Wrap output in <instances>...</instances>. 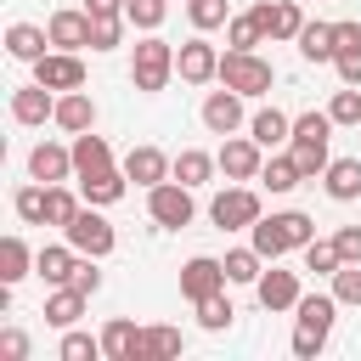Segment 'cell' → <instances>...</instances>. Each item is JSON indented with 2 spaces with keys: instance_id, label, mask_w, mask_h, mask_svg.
Returning <instances> with one entry per match:
<instances>
[{
  "instance_id": "f1b7e54d",
  "label": "cell",
  "mask_w": 361,
  "mask_h": 361,
  "mask_svg": "<svg viewBox=\"0 0 361 361\" xmlns=\"http://www.w3.org/2000/svg\"><path fill=\"white\" fill-rule=\"evenodd\" d=\"M79 316H85V293H79L73 282H68V288H56V293L45 299V322H51V327H73Z\"/></svg>"
},
{
  "instance_id": "277c9868",
  "label": "cell",
  "mask_w": 361,
  "mask_h": 361,
  "mask_svg": "<svg viewBox=\"0 0 361 361\" xmlns=\"http://www.w3.org/2000/svg\"><path fill=\"white\" fill-rule=\"evenodd\" d=\"M169 73H175V45L169 39H158V34H147V39H135V62H130V79H135V90H164L169 85Z\"/></svg>"
},
{
  "instance_id": "d6986e66",
  "label": "cell",
  "mask_w": 361,
  "mask_h": 361,
  "mask_svg": "<svg viewBox=\"0 0 361 361\" xmlns=\"http://www.w3.org/2000/svg\"><path fill=\"white\" fill-rule=\"evenodd\" d=\"M254 293H259V305H265V310H293V305L305 299V293H299V276H293V271H259Z\"/></svg>"
},
{
  "instance_id": "3957f363",
  "label": "cell",
  "mask_w": 361,
  "mask_h": 361,
  "mask_svg": "<svg viewBox=\"0 0 361 361\" xmlns=\"http://www.w3.org/2000/svg\"><path fill=\"white\" fill-rule=\"evenodd\" d=\"M327 135H333V113H299L293 118V141H288V152H293V164L305 169V180H316L333 158H327Z\"/></svg>"
},
{
  "instance_id": "f546056e",
  "label": "cell",
  "mask_w": 361,
  "mask_h": 361,
  "mask_svg": "<svg viewBox=\"0 0 361 361\" xmlns=\"http://www.w3.org/2000/svg\"><path fill=\"white\" fill-rule=\"evenodd\" d=\"M169 355H180V333L175 327H141L135 361H169Z\"/></svg>"
},
{
  "instance_id": "8992f818",
  "label": "cell",
  "mask_w": 361,
  "mask_h": 361,
  "mask_svg": "<svg viewBox=\"0 0 361 361\" xmlns=\"http://www.w3.org/2000/svg\"><path fill=\"white\" fill-rule=\"evenodd\" d=\"M147 214H152L164 231H180V226H192V214H197V203H192V186H180V180H158V186H147Z\"/></svg>"
},
{
  "instance_id": "52a82bcc",
  "label": "cell",
  "mask_w": 361,
  "mask_h": 361,
  "mask_svg": "<svg viewBox=\"0 0 361 361\" xmlns=\"http://www.w3.org/2000/svg\"><path fill=\"white\" fill-rule=\"evenodd\" d=\"M62 237H68L79 254H96V259H107V254H113V243H118V237H113V226L96 214V203H85V209L62 226Z\"/></svg>"
},
{
  "instance_id": "484cf974",
  "label": "cell",
  "mask_w": 361,
  "mask_h": 361,
  "mask_svg": "<svg viewBox=\"0 0 361 361\" xmlns=\"http://www.w3.org/2000/svg\"><path fill=\"white\" fill-rule=\"evenodd\" d=\"M299 56H305V62H333V56H338L333 23H305V28H299Z\"/></svg>"
},
{
  "instance_id": "ab89813d",
  "label": "cell",
  "mask_w": 361,
  "mask_h": 361,
  "mask_svg": "<svg viewBox=\"0 0 361 361\" xmlns=\"http://www.w3.org/2000/svg\"><path fill=\"white\" fill-rule=\"evenodd\" d=\"M327 113H333V124H361V85H344V90H333Z\"/></svg>"
},
{
  "instance_id": "f35d334b",
  "label": "cell",
  "mask_w": 361,
  "mask_h": 361,
  "mask_svg": "<svg viewBox=\"0 0 361 361\" xmlns=\"http://www.w3.org/2000/svg\"><path fill=\"white\" fill-rule=\"evenodd\" d=\"M259 259H265L259 248H231L226 254V276L231 282H259Z\"/></svg>"
},
{
  "instance_id": "e575fe53",
  "label": "cell",
  "mask_w": 361,
  "mask_h": 361,
  "mask_svg": "<svg viewBox=\"0 0 361 361\" xmlns=\"http://www.w3.org/2000/svg\"><path fill=\"white\" fill-rule=\"evenodd\" d=\"M45 197H51V186H45V180H34V186H23V192L11 197V209H17L28 226H45Z\"/></svg>"
},
{
  "instance_id": "4fadbf2b",
  "label": "cell",
  "mask_w": 361,
  "mask_h": 361,
  "mask_svg": "<svg viewBox=\"0 0 361 361\" xmlns=\"http://www.w3.org/2000/svg\"><path fill=\"white\" fill-rule=\"evenodd\" d=\"M203 130H209V135H237V130H243V96H237L231 85L203 96Z\"/></svg>"
},
{
  "instance_id": "f6af8a7d",
  "label": "cell",
  "mask_w": 361,
  "mask_h": 361,
  "mask_svg": "<svg viewBox=\"0 0 361 361\" xmlns=\"http://www.w3.org/2000/svg\"><path fill=\"white\" fill-rule=\"evenodd\" d=\"M333 299L338 305H361V265H338L333 271Z\"/></svg>"
},
{
  "instance_id": "e0dca14e",
  "label": "cell",
  "mask_w": 361,
  "mask_h": 361,
  "mask_svg": "<svg viewBox=\"0 0 361 361\" xmlns=\"http://www.w3.org/2000/svg\"><path fill=\"white\" fill-rule=\"evenodd\" d=\"M124 175H130L135 186H158V180H169V175H175V158H164L158 147H130Z\"/></svg>"
},
{
  "instance_id": "4dcf8cb0",
  "label": "cell",
  "mask_w": 361,
  "mask_h": 361,
  "mask_svg": "<svg viewBox=\"0 0 361 361\" xmlns=\"http://www.w3.org/2000/svg\"><path fill=\"white\" fill-rule=\"evenodd\" d=\"M214 164H220V158H209V152H197V147H186V152L175 158V180L197 192V186H203V180L214 175Z\"/></svg>"
},
{
  "instance_id": "7c38bea8",
  "label": "cell",
  "mask_w": 361,
  "mask_h": 361,
  "mask_svg": "<svg viewBox=\"0 0 361 361\" xmlns=\"http://www.w3.org/2000/svg\"><path fill=\"white\" fill-rule=\"evenodd\" d=\"M34 79L51 90H85V62H79V51H45L34 62Z\"/></svg>"
},
{
  "instance_id": "5bb4252c",
  "label": "cell",
  "mask_w": 361,
  "mask_h": 361,
  "mask_svg": "<svg viewBox=\"0 0 361 361\" xmlns=\"http://www.w3.org/2000/svg\"><path fill=\"white\" fill-rule=\"evenodd\" d=\"M248 11L259 17V28H265L271 39H299V28H305V11H299L293 0H254Z\"/></svg>"
},
{
  "instance_id": "2e32d148",
  "label": "cell",
  "mask_w": 361,
  "mask_h": 361,
  "mask_svg": "<svg viewBox=\"0 0 361 361\" xmlns=\"http://www.w3.org/2000/svg\"><path fill=\"white\" fill-rule=\"evenodd\" d=\"M28 175H34V180H45V186H56V180H68V175H73V147H56V141H39V147L28 152Z\"/></svg>"
},
{
  "instance_id": "1f68e13d",
  "label": "cell",
  "mask_w": 361,
  "mask_h": 361,
  "mask_svg": "<svg viewBox=\"0 0 361 361\" xmlns=\"http://www.w3.org/2000/svg\"><path fill=\"white\" fill-rule=\"evenodd\" d=\"M28 271H34L28 243H23V237H6V243H0V282H23Z\"/></svg>"
},
{
  "instance_id": "ee69618b",
  "label": "cell",
  "mask_w": 361,
  "mask_h": 361,
  "mask_svg": "<svg viewBox=\"0 0 361 361\" xmlns=\"http://www.w3.org/2000/svg\"><path fill=\"white\" fill-rule=\"evenodd\" d=\"M96 355H107V350H102V338H90V333H73V327H68V338H62V361H96Z\"/></svg>"
},
{
  "instance_id": "816d5d0a",
  "label": "cell",
  "mask_w": 361,
  "mask_h": 361,
  "mask_svg": "<svg viewBox=\"0 0 361 361\" xmlns=\"http://www.w3.org/2000/svg\"><path fill=\"white\" fill-rule=\"evenodd\" d=\"M85 11H90V17H118L124 0H85Z\"/></svg>"
},
{
  "instance_id": "5b68a950",
  "label": "cell",
  "mask_w": 361,
  "mask_h": 361,
  "mask_svg": "<svg viewBox=\"0 0 361 361\" xmlns=\"http://www.w3.org/2000/svg\"><path fill=\"white\" fill-rule=\"evenodd\" d=\"M271 79H276V68L265 56H254V51H226L220 56V85H231L237 96H265Z\"/></svg>"
},
{
  "instance_id": "30bf717a",
  "label": "cell",
  "mask_w": 361,
  "mask_h": 361,
  "mask_svg": "<svg viewBox=\"0 0 361 361\" xmlns=\"http://www.w3.org/2000/svg\"><path fill=\"white\" fill-rule=\"evenodd\" d=\"M259 152H265V147H259L254 135H226L214 158H220V169H226L231 180H259V169H265V158H259Z\"/></svg>"
},
{
  "instance_id": "60d3db41",
  "label": "cell",
  "mask_w": 361,
  "mask_h": 361,
  "mask_svg": "<svg viewBox=\"0 0 361 361\" xmlns=\"http://www.w3.org/2000/svg\"><path fill=\"white\" fill-rule=\"evenodd\" d=\"M186 17H192V28H197V34H209V28L231 23V17H226V0H186Z\"/></svg>"
},
{
  "instance_id": "d4e9b609",
  "label": "cell",
  "mask_w": 361,
  "mask_h": 361,
  "mask_svg": "<svg viewBox=\"0 0 361 361\" xmlns=\"http://www.w3.org/2000/svg\"><path fill=\"white\" fill-rule=\"evenodd\" d=\"M45 45H51V28H34V23H11V28H6V51H11L17 62H39Z\"/></svg>"
},
{
  "instance_id": "83f0119b",
  "label": "cell",
  "mask_w": 361,
  "mask_h": 361,
  "mask_svg": "<svg viewBox=\"0 0 361 361\" xmlns=\"http://www.w3.org/2000/svg\"><path fill=\"white\" fill-rule=\"evenodd\" d=\"M135 344H141V327H135V322L113 316V322L102 327V350H107V361H135Z\"/></svg>"
},
{
  "instance_id": "f907efd6",
  "label": "cell",
  "mask_w": 361,
  "mask_h": 361,
  "mask_svg": "<svg viewBox=\"0 0 361 361\" xmlns=\"http://www.w3.org/2000/svg\"><path fill=\"white\" fill-rule=\"evenodd\" d=\"M338 34V51H361V23H333Z\"/></svg>"
},
{
  "instance_id": "b9f144b4",
  "label": "cell",
  "mask_w": 361,
  "mask_h": 361,
  "mask_svg": "<svg viewBox=\"0 0 361 361\" xmlns=\"http://www.w3.org/2000/svg\"><path fill=\"white\" fill-rule=\"evenodd\" d=\"M124 17H130L135 28H147V34H152V28L169 17V0H124Z\"/></svg>"
},
{
  "instance_id": "7a4b0ae2",
  "label": "cell",
  "mask_w": 361,
  "mask_h": 361,
  "mask_svg": "<svg viewBox=\"0 0 361 361\" xmlns=\"http://www.w3.org/2000/svg\"><path fill=\"white\" fill-rule=\"evenodd\" d=\"M293 310H299V327H293V355H299V361H310V355H322V350H327V333H333L338 299H333V293H305Z\"/></svg>"
},
{
  "instance_id": "4316f807",
  "label": "cell",
  "mask_w": 361,
  "mask_h": 361,
  "mask_svg": "<svg viewBox=\"0 0 361 361\" xmlns=\"http://www.w3.org/2000/svg\"><path fill=\"white\" fill-rule=\"evenodd\" d=\"M73 169L79 175H96V169H113V147H107V135H73Z\"/></svg>"
},
{
  "instance_id": "6da1fadb",
  "label": "cell",
  "mask_w": 361,
  "mask_h": 361,
  "mask_svg": "<svg viewBox=\"0 0 361 361\" xmlns=\"http://www.w3.org/2000/svg\"><path fill=\"white\" fill-rule=\"evenodd\" d=\"M254 248L265 254V259H276V254H288V248H305V243H316V220L310 214H299V209H282V214H259L254 226Z\"/></svg>"
},
{
  "instance_id": "836d02e7",
  "label": "cell",
  "mask_w": 361,
  "mask_h": 361,
  "mask_svg": "<svg viewBox=\"0 0 361 361\" xmlns=\"http://www.w3.org/2000/svg\"><path fill=\"white\" fill-rule=\"evenodd\" d=\"M259 180H265V186H271V192H293V186H299V180H305V169H299V164H293V152H282V158H271V164H265V169H259Z\"/></svg>"
},
{
  "instance_id": "7dc6e473",
  "label": "cell",
  "mask_w": 361,
  "mask_h": 361,
  "mask_svg": "<svg viewBox=\"0 0 361 361\" xmlns=\"http://www.w3.org/2000/svg\"><path fill=\"white\" fill-rule=\"evenodd\" d=\"M333 243H338V254H344V265H361V226H344V231H338Z\"/></svg>"
},
{
  "instance_id": "44dd1931",
  "label": "cell",
  "mask_w": 361,
  "mask_h": 361,
  "mask_svg": "<svg viewBox=\"0 0 361 361\" xmlns=\"http://www.w3.org/2000/svg\"><path fill=\"white\" fill-rule=\"evenodd\" d=\"M322 186H327L333 203H355L361 197V158H333L322 169Z\"/></svg>"
},
{
  "instance_id": "74e56055",
  "label": "cell",
  "mask_w": 361,
  "mask_h": 361,
  "mask_svg": "<svg viewBox=\"0 0 361 361\" xmlns=\"http://www.w3.org/2000/svg\"><path fill=\"white\" fill-rule=\"evenodd\" d=\"M73 214H79V197L56 180V186H51V197H45V226H68Z\"/></svg>"
},
{
  "instance_id": "8fae6325",
  "label": "cell",
  "mask_w": 361,
  "mask_h": 361,
  "mask_svg": "<svg viewBox=\"0 0 361 361\" xmlns=\"http://www.w3.org/2000/svg\"><path fill=\"white\" fill-rule=\"evenodd\" d=\"M175 73H180L186 85H209V79H220V51L197 34V39H186V45L175 51Z\"/></svg>"
},
{
  "instance_id": "7402d4cb",
  "label": "cell",
  "mask_w": 361,
  "mask_h": 361,
  "mask_svg": "<svg viewBox=\"0 0 361 361\" xmlns=\"http://www.w3.org/2000/svg\"><path fill=\"white\" fill-rule=\"evenodd\" d=\"M124 186H130V175H124V169H96V175H79V197H85V203H96V209L118 203V197H124Z\"/></svg>"
},
{
  "instance_id": "8d00e7d4",
  "label": "cell",
  "mask_w": 361,
  "mask_h": 361,
  "mask_svg": "<svg viewBox=\"0 0 361 361\" xmlns=\"http://www.w3.org/2000/svg\"><path fill=\"white\" fill-rule=\"evenodd\" d=\"M124 23H130L124 11H118V17H90V51H113V45L124 39Z\"/></svg>"
},
{
  "instance_id": "ffe728a7",
  "label": "cell",
  "mask_w": 361,
  "mask_h": 361,
  "mask_svg": "<svg viewBox=\"0 0 361 361\" xmlns=\"http://www.w3.org/2000/svg\"><path fill=\"white\" fill-rule=\"evenodd\" d=\"M51 45L56 51H85L90 45V11H51Z\"/></svg>"
},
{
  "instance_id": "681fc988",
  "label": "cell",
  "mask_w": 361,
  "mask_h": 361,
  "mask_svg": "<svg viewBox=\"0 0 361 361\" xmlns=\"http://www.w3.org/2000/svg\"><path fill=\"white\" fill-rule=\"evenodd\" d=\"M0 355H6V361H23V355H28V338H23L17 327H6V333H0Z\"/></svg>"
},
{
  "instance_id": "9c48e42d",
  "label": "cell",
  "mask_w": 361,
  "mask_h": 361,
  "mask_svg": "<svg viewBox=\"0 0 361 361\" xmlns=\"http://www.w3.org/2000/svg\"><path fill=\"white\" fill-rule=\"evenodd\" d=\"M226 282H231V276H226V259H209V254H197V259H186V265H180V299H192V305L214 299Z\"/></svg>"
},
{
  "instance_id": "bcb514c9",
  "label": "cell",
  "mask_w": 361,
  "mask_h": 361,
  "mask_svg": "<svg viewBox=\"0 0 361 361\" xmlns=\"http://www.w3.org/2000/svg\"><path fill=\"white\" fill-rule=\"evenodd\" d=\"M73 288L90 299L96 288H102V271H96V254H79V265H73Z\"/></svg>"
},
{
  "instance_id": "cb8c5ba5",
  "label": "cell",
  "mask_w": 361,
  "mask_h": 361,
  "mask_svg": "<svg viewBox=\"0 0 361 361\" xmlns=\"http://www.w3.org/2000/svg\"><path fill=\"white\" fill-rule=\"evenodd\" d=\"M248 135L271 152V147H282V141H293V118L282 113V107H259L254 118H248Z\"/></svg>"
},
{
  "instance_id": "603a6c76",
  "label": "cell",
  "mask_w": 361,
  "mask_h": 361,
  "mask_svg": "<svg viewBox=\"0 0 361 361\" xmlns=\"http://www.w3.org/2000/svg\"><path fill=\"white\" fill-rule=\"evenodd\" d=\"M56 124H62L68 135H85V130L96 124V102H90L85 90H62V96H56Z\"/></svg>"
},
{
  "instance_id": "7bdbcfd3",
  "label": "cell",
  "mask_w": 361,
  "mask_h": 361,
  "mask_svg": "<svg viewBox=\"0 0 361 361\" xmlns=\"http://www.w3.org/2000/svg\"><path fill=\"white\" fill-rule=\"evenodd\" d=\"M231 316H237V310H231V299H226V293H214V299H203V305H197V322H203L209 333L231 327Z\"/></svg>"
},
{
  "instance_id": "d590c367",
  "label": "cell",
  "mask_w": 361,
  "mask_h": 361,
  "mask_svg": "<svg viewBox=\"0 0 361 361\" xmlns=\"http://www.w3.org/2000/svg\"><path fill=\"white\" fill-rule=\"evenodd\" d=\"M338 265H344V254H338V243H333V237H327V243H322V237H316V243H305V271L333 276Z\"/></svg>"
},
{
  "instance_id": "c3c4849f",
  "label": "cell",
  "mask_w": 361,
  "mask_h": 361,
  "mask_svg": "<svg viewBox=\"0 0 361 361\" xmlns=\"http://www.w3.org/2000/svg\"><path fill=\"white\" fill-rule=\"evenodd\" d=\"M333 68H338V79H344V85H361V51H338V56H333Z\"/></svg>"
},
{
  "instance_id": "ac0fdd59",
  "label": "cell",
  "mask_w": 361,
  "mask_h": 361,
  "mask_svg": "<svg viewBox=\"0 0 361 361\" xmlns=\"http://www.w3.org/2000/svg\"><path fill=\"white\" fill-rule=\"evenodd\" d=\"M73 265H79V248H73V243H45V248L34 254V271H39L51 288H68V282H73Z\"/></svg>"
},
{
  "instance_id": "d6a6232c",
  "label": "cell",
  "mask_w": 361,
  "mask_h": 361,
  "mask_svg": "<svg viewBox=\"0 0 361 361\" xmlns=\"http://www.w3.org/2000/svg\"><path fill=\"white\" fill-rule=\"evenodd\" d=\"M226 45H231V51H254V45H265V28H259V17H254V11L231 17V23H226Z\"/></svg>"
},
{
  "instance_id": "9a60e30c",
  "label": "cell",
  "mask_w": 361,
  "mask_h": 361,
  "mask_svg": "<svg viewBox=\"0 0 361 361\" xmlns=\"http://www.w3.org/2000/svg\"><path fill=\"white\" fill-rule=\"evenodd\" d=\"M11 118L17 124H45V118H56V90L51 85H23V90H11Z\"/></svg>"
},
{
  "instance_id": "ba28073f",
  "label": "cell",
  "mask_w": 361,
  "mask_h": 361,
  "mask_svg": "<svg viewBox=\"0 0 361 361\" xmlns=\"http://www.w3.org/2000/svg\"><path fill=\"white\" fill-rule=\"evenodd\" d=\"M209 220H214L220 231H243V226H254V220H259V192H248V186H226V192L209 203Z\"/></svg>"
}]
</instances>
